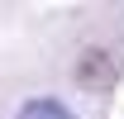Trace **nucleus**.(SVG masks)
<instances>
[{
    "mask_svg": "<svg viewBox=\"0 0 124 119\" xmlns=\"http://www.w3.org/2000/svg\"><path fill=\"white\" fill-rule=\"evenodd\" d=\"M19 119H77V114H72L62 100H29L19 110Z\"/></svg>",
    "mask_w": 124,
    "mask_h": 119,
    "instance_id": "1",
    "label": "nucleus"
}]
</instances>
